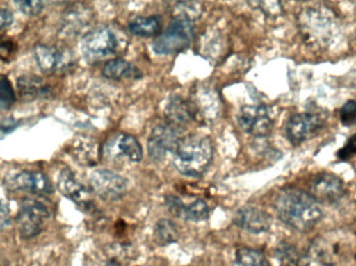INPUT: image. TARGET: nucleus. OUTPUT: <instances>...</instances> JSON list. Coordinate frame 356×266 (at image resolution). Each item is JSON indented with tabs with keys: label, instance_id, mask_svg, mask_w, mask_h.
<instances>
[{
	"label": "nucleus",
	"instance_id": "1",
	"mask_svg": "<svg viewBox=\"0 0 356 266\" xmlns=\"http://www.w3.org/2000/svg\"><path fill=\"white\" fill-rule=\"evenodd\" d=\"M274 208L280 221L299 232L311 231L323 217L319 202L298 188L280 190L274 200Z\"/></svg>",
	"mask_w": 356,
	"mask_h": 266
},
{
	"label": "nucleus",
	"instance_id": "2",
	"mask_svg": "<svg viewBox=\"0 0 356 266\" xmlns=\"http://www.w3.org/2000/svg\"><path fill=\"white\" fill-rule=\"evenodd\" d=\"M297 22L303 41L315 49L330 47L339 33L338 16L330 8L322 4L302 8Z\"/></svg>",
	"mask_w": 356,
	"mask_h": 266
},
{
	"label": "nucleus",
	"instance_id": "3",
	"mask_svg": "<svg viewBox=\"0 0 356 266\" xmlns=\"http://www.w3.org/2000/svg\"><path fill=\"white\" fill-rule=\"evenodd\" d=\"M213 156L211 138L200 134H188L182 136L178 142L173 152V163L182 175L198 178L209 169Z\"/></svg>",
	"mask_w": 356,
	"mask_h": 266
},
{
	"label": "nucleus",
	"instance_id": "4",
	"mask_svg": "<svg viewBox=\"0 0 356 266\" xmlns=\"http://www.w3.org/2000/svg\"><path fill=\"white\" fill-rule=\"evenodd\" d=\"M353 235L348 232H328L312 242L303 263L309 266H337L353 250Z\"/></svg>",
	"mask_w": 356,
	"mask_h": 266
},
{
	"label": "nucleus",
	"instance_id": "5",
	"mask_svg": "<svg viewBox=\"0 0 356 266\" xmlns=\"http://www.w3.org/2000/svg\"><path fill=\"white\" fill-rule=\"evenodd\" d=\"M120 39L118 33L108 25L96 27L83 35L81 53L90 64H96L118 53Z\"/></svg>",
	"mask_w": 356,
	"mask_h": 266
},
{
	"label": "nucleus",
	"instance_id": "6",
	"mask_svg": "<svg viewBox=\"0 0 356 266\" xmlns=\"http://www.w3.org/2000/svg\"><path fill=\"white\" fill-rule=\"evenodd\" d=\"M194 29L192 22L182 19H173L168 28L159 35L152 48L160 56H172L184 51L192 43Z\"/></svg>",
	"mask_w": 356,
	"mask_h": 266
},
{
	"label": "nucleus",
	"instance_id": "7",
	"mask_svg": "<svg viewBox=\"0 0 356 266\" xmlns=\"http://www.w3.org/2000/svg\"><path fill=\"white\" fill-rule=\"evenodd\" d=\"M49 217L50 213L45 205L38 201H25L17 215V225L20 235L25 240L39 235L45 229Z\"/></svg>",
	"mask_w": 356,
	"mask_h": 266
},
{
	"label": "nucleus",
	"instance_id": "8",
	"mask_svg": "<svg viewBox=\"0 0 356 266\" xmlns=\"http://www.w3.org/2000/svg\"><path fill=\"white\" fill-rule=\"evenodd\" d=\"M35 62L45 74H62L74 65L73 54L65 48L40 44L33 49Z\"/></svg>",
	"mask_w": 356,
	"mask_h": 266
},
{
	"label": "nucleus",
	"instance_id": "9",
	"mask_svg": "<svg viewBox=\"0 0 356 266\" xmlns=\"http://www.w3.org/2000/svg\"><path fill=\"white\" fill-rule=\"evenodd\" d=\"M90 183L92 190L106 201L120 200L129 188V182L125 178L108 169L94 171L90 177Z\"/></svg>",
	"mask_w": 356,
	"mask_h": 266
},
{
	"label": "nucleus",
	"instance_id": "10",
	"mask_svg": "<svg viewBox=\"0 0 356 266\" xmlns=\"http://www.w3.org/2000/svg\"><path fill=\"white\" fill-rule=\"evenodd\" d=\"M238 125L244 133L253 136L269 135L274 127L271 110L265 106H246L238 117Z\"/></svg>",
	"mask_w": 356,
	"mask_h": 266
},
{
	"label": "nucleus",
	"instance_id": "11",
	"mask_svg": "<svg viewBox=\"0 0 356 266\" xmlns=\"http://www.w3.org/2000/svg\"><path fill=\"white\" fill-rule=\"evenodd\" d=\"M175 125H159L152 131L148 140V155L154 161H162L169 152H175L182 136Z\"/></svg>",
	"mask_w": 356,
	"mask_h": 266
},
{
	"label": "nucleus",
	"instance_id": "12",
	"mask_svg": "<svg viewBox=\"0 0 356 266\" xmlns=\"http://www.w3.org/2000/svg\"><path fill=\"white\" fill-rule=\"evenodd\" d=\"M104 154L110 159H125L140 163L143 158V149L139 140L127 133H117L104 144Z\"/></svg>",
	"mask_w": 356,
	"mask_h": 266
},
{
	"label": "nucleus",
	"instance_id": "13",
	"mask_svg": "<svg viewBox=\"0 0 356 266\" xmlns=\"http://www.w3.org/2000/svg\"><path fill=\"white\" fill-rule=\"evenodd\" d=\"M321 127L322 120L318 115L309 113L294 115L286 123V136L293 144H300L312 138Z\"/></svg>",
	"mask_w": 356,
	"mask_h": 266
},
{
	"label": "nucleus",
	"instance_id": "14",
	"mask_svg": "<svg viewBox=\"0 0 356 266\" xmlns=\"http://www.w3.org/2000/svg\"><path fill=\"white\" fill-rule=\"evenodd\" d=\"M58 185L60 192L81 208L87 211L94 210L95 208L91 192L83 184L77 181L72 172L69 169L63 171L58 177Z\"/></svg>",
	"mask_w": 356,
	"mask_h": 266
},
{
	"label": "nucleus",
	"instance_id": "15",
	"mask_svg": "<svg viewBox=\"0 0 356 266\" xmlns=\"http://www.w3.org/2000/svg\"><path fill=\"white\" fill-rule=\"evenodd\" d=\"M6 184L10 190H24L35 194H50L54 190L49 179L40 172L24 171L8 176Z\"/></svg>",
	"mask_w": 356,
	"mask_h": 266
},
{
	"label": "nucleus",
	"instance_id": "16",
	"mask_svg": "<svg viewBox=\"0 0 356 266\" xmlns=\"http://www.w3.org/2000/svg\"><path fill=\"white\" fill-rule=\"evenodd\" d=\"M312 194L318 202H337L344 196V183L334 174H319L312 183Z\"/></svg>",
	"mask_w": 356,
	"mask_h": 266
},
{
	"label": "nucleus",
	"instance_id": "17",
	"mask_svg": "<svg viewBox=\"0 0 356 266\" xmlns=\"http://www.w3.org/2000/svg\"><path fill=\"white\" fill-rule=\"evenodd\" d=\"M234 224L246 231L259 234L271 228L272 219L266 211L257 207H243L236 211Z\"/></svg>",
	"mask_w": 356,
	"mask_h": 266
},
{
	"label": "nucleus",
	"instance_id": "18",
	"mask_svg": "<svg viewBox=\"0 0 356 266\" xmlns=\"http://www.w3.org/2000/svg\"><path fill=\"white\" fill-rule=\"evenodd\" d=\"M198 112L194 102L184 98L175 97L167 104L165 116L169 124L179 127L196 120Z\"/></svg>",
	"mask_w": 356,
	"mask_h": 266
},
{
	"label": "nucleus",
	"instance_id": "19",
	"mask_svg": "<svg viewBox=\"0 0 356 266\" xmlns=\"http://www.w3.org/2000/svg\"><path fill=\"white\" fill-rule=\"evenodd\" d=\"M102 74L106 78L112 81H124V79H139L143 76V73L127 60L116 58L106 63L102 70Z\"/></svg>",
	"mask_w": 356,
	"mask_h": 266
},
{
	"label": "nucleus",
	"instance_id": "20",
	"mask_svg": "<svg viewBox=\"0 0 356 266\" xmlns=\"http://www.w3.org/2000/svg\"><path fill=\"white\" fill-rule=\"evenodd\" d=\"M18 91L24 99L33 100L49 95L50 89L45 81L35 75H23L18 79Z\"/></svg>",
	"mask_w": 356,
	"mask_h": 266
},
{
	"label": "nucleus",
	"instance_id": "21",
	"mask_svg": "<svg viewBox=\"0 0 356 266\" xmlns=\"http://www.w3.org/2000/svg\"><path fill=\"white\" fill-rule=\"evenodd\" d=\"M92 13L83 4H75L69 8L64 16L65 31L69 35H74L91 21Z\"/></svg>",
	"mask_w": 356,
	"mask_h": 266
},
{
	"label": "nucleus",
	"instance_id": "22",
	"mask_svg": "<svg viewBox=\"0 0 356 266\" xmlns=\"http://www.w3.org/2000/svg\"><path fill=\"white\" fill-rule=\"evenodd\" d=\"M162 20L159 16L138 17L129 22V29L133 35L152 37L161 31Z\"/></svg>",
	"mask_w": 356,
	"mask_h": 266
},
{
	"label": "nucleus",
	"instance_id": "23",
	"mask_svg": "<svg viewBox=\"0 0 356 266\" xmlns=\"http://www.w3.org/2000/svg\"><path fill=\"white\" fill-rule=\"evenodd\" d=\"M234 266H271L263 253L253 249L243 248L236 251Z\"/></svg>",
	"mask_w": 356,
	"mask_h": 266
},
{
	"label": "nucleus",
	"instance_id": "24",
	"mask_svg": "<svg viewBox=\"0 0 356 266\" xmlns=\"http://www.w3.org/2000/svg\"><path fill=\"white\" fill-rule=\"evenodd\" d=\"M154 238L160 246L177 242L178 240V230L175 224L169 219H161L154 227Z\"/></svg>",
	"mask_w": 356,
	"mask_h": 266
},
{
	"label": "nucleus",
	"instance_id": "25",
	"mask_svg": "<svg viewBox=\"0 0 356 266\" xmlns=\"http://www.w3.org/2000/svg\"><path fill=\"white\" fill-rule=\"evenodd\" d=\"M209 207L201 199L193 201L190 204L184 205L181 219L192 222H202L209 217Z\"/></svg>",
	"mask_w": 356,
	"mask_h": 266
},
{
	"label": "nucleus",
	"instance_id": "26",
	"mask_svg": "<svg viewBox=\"0 0 356 266\" xmlns=\"http://www.w3.org/2000/svg\"><path fill=\"white\" fill-rule=\"evenodd\" d=\"M202 8L197 2H179L175 8V19H182L192 22L200 18Z\"/></svg>",
	"mask_w": 356,
	"mask_h": 266
},
{
	"label": "nucleus",
	"instance_id": "27",
	"mask_svg": "<svg viewBox=\"0 0 356 266\" xmlns=\"http://www.w3.org/2000/svg\"><path fill=\"white\" fill-rule=\"evenodd\" d=\"M16 101L14 90L8 77H0V110H8Z\"/></svg>",
	"mask_w": 356,
	"mask_h": 266
},
{
	"label": "nucleus",
	"instance_id": "28",
	"mask_svg": "<svg viewBox=\"0 0 356 266\" xmlns=\"http://www.w3.org/2000/svg\"><path fill=\"white\" fill-rule=\"evenodd\" d=\"M277 256L284 266H297L300 261L303 263V259H300L296 251L289 246H282L278 249Z\"/></svg>",
	"mask_w": 356,
	"mask_h": 266
},
{
	"label": "nucleus",
	"instance_id": "29",
	"mask_svg": "<svg viewBox=\"0 0 356 266\" xmlns=\"http://www.w3.org/2000/svg\"><path fill=\"white\" fill-rule=\"evenodd\" d=\"M340 120L345 126H350L356 121V101L350 100L341 108Z\"/></svg>",
	"mask_w": 356,
	"mask_h": 266
},
{
	"label": "nucleus",
	"instance_id": "30",
	"mask_svg": "<svg viewBox=\"0 0 356 266\" xmlns=\"http://www.w3.org/2000/svg\"><path fill=\"white\" fill-rule=\"evenodd\" d=\"M19 10L24 14L33 16L38 15L43 10L44 3L41 1H16L15 2Z\"/></svg>",
	"mask_w": 356,
	"mask_h": 266
},
{
	"label": "nucleus",
	"instance_id": "31",
	"mask_svg": "<svg viewBox=\"0 0 356 266\" xmlns=\"http://www.w3.org/2000/svg\"><path fill=\"white\" fill-rule=\"evenodd\" d=\"M356 154V134L347 140L345 146L338 152V157L342 160L351 158Z\"/></svg>",
	"mask_w": 356,
	"mask_h": 266
},
{
	"label": "nucleus",
	"instance_id": "32",
	"mask_svg": "<svg viewBox=\"0 0 356 266\" xmlns=\"http://www.w3.org/2000/svg\"><path fill=\"white\" fill-rule=\"evenodd\" d=\"M12 224L10 205L6 201L0 200V229H6Z\"/></svg>",
	"mask_w": 356,
	"mask_h": 266
},
{
	"label": "nucleus",
	"instance_id": "33",
	"mask_svg": "<svg viewBox=\"0 0 356 266\" xmlns=\"http://www.w3.org/2000/svg\"><path fill=\"white\" fill-rule=\"evenodd\" d=\"M16 47L15 44L10 39H0V58L3 60H8L13 58Z\"/></svg>",
	"mask_w": 356,
	"mask_h": 266
},
{
	"label": "nucleus",
	"instance_id": "34",
	"mask_svg": "<svg viewBox=\"0 0 356 266\" xmlns=\"http://www.w3.org/2000/svg\"><path fill=\"white\" fill-rule=\"evenodd\" d=\"M261 10L265 13L267 16H276L282 12V6L280 2H257Z\"/></svg>",
	"mask_w": 356,
	"mask_h": 266
},
{
	"label": "nucleus",
	"instance_id": "35",
	"mask_svg": "<svg viewBox=\"0 0 356 266\" xmlns=\"http://www.w3.org/2000/svg\"><path fill=\"white\" fill-rule=\"evenodd\" d=\"M17 128V122L14 119H2L0 120V140L13 133Z\"/></svg>",
	"mask_w": 356,
	"mask_h": 266
},
{
	"label": "nucleus",
	"instance_id": "36",
	"mask_svg": "<svg viewBox=\"0 0 356 266\" xmlns=\"http://www.w3.org/2000/svg\"><path fill=\"white\" fill-rule=\"evenodd\" d=\"M13 22V15L10 10H0V31L8 28Z\"/></svg>",
	"mask_w": 356,
	"mask_h": 266
},
{
	"label": "nucleus",
	"instance_id": "37",
	"mask_svg": "<svg viewBox=\"0 0 356 266\" xmlns=\"http://www.w3.org/2000/svg\"><path fill=\"white\" fill-rule=\"evenodd\" d=\"M97 266H121V263L118 259L108 258L106 260L102 261Z\"/></svg>",
	"mask_w": 356,
	"mask_h": 266
}]
</instances>
